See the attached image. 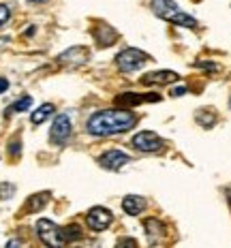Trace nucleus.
I'll return each mask as SVG.
<instances>
[{
  "label": "nucleus",
  "mask_w": 231,
  "mask_h": 248,
  "mask_svg": "<svg viewBox=\"0 0 231 248\" xmlns=\"http://www.w3.org/2000/svg\"><path fill=\"white\" fill-rule=\"evenodd\" d=\"M19 150H22V143L13 141L11 146H9V154H11V156H19Z\"/></svg>",
  "instance_id": "22"
},
{
  "label": "nucleus",
  "mask_w": 231,
  "mask_h": 248,
  "mask_svg": "<svg viewBox=\"0 0 231 248\" xmlns=\"http://www.w3.org/2000/svg\"><path fill=\"white\" fill-rule=\"evenodd\" d=\"M128 161H131L128 154L120 152V150H107L105 154H101L99 156V165L101 167H105V169H109V171H118V169H122Z\"/></svg>",
  "instance_id": "8"
},
{
  "label": "nucleus",
  "mask_w": 231,
  "mask_h": 248,
  "mask_svg": "<svg viewBox=\"0 0 231 248\" xmlns=\"http://www.w3.org/2000/svg\"><path fill=\"white\" fill-rule=\"evenodd\" d=\"M148 60H150V56H148L146 51L128 47L116 56V66L122 71V73H133V71H139Z\"/></svg>",
  "instance_id": "3"
},
{
  "label": "nucleus",
  "mask_w": 231,
  "mask_h": 248,
  "mask_svg": "<svg viewBox=\"0 0 231 248\" xmlns=\"http://www.w3.org/2000/svg\"><path fill=\"white\" fill-rule=\"evenodd\" d=\"M69 137H71V120L66 113H60V116H56L54 124H51L49 141L56 143V146H62Z\"/></svg>",
  "instance_id": "6"
},
{
  "label": "nucleus",
  "mask_w": 231,
  "mask_h": 248,
  "mask_svg": "<svg viewBox=\"0 0 231 248\" xmlns=\"http://www.w3.org/2000/svg\"><path fill=\"white\" fill-rule=\"evenodd\" d=\"M7 88H9V81L4 79V77H0V94H2V92L7 90Z\"/></svg>",
  "instance_id": "25"
},
{
  "label": "nucleus",
  "mask_w": 231,
  "mask_h": 248,
  "mask_svg": "<svg viewBox=\"0 0 231 248\" xmlns=\"http://www.w3.org/2000/svg\"><path fill=\"white\" fill-rule=\"evenodd\" d=\"M150 7L154 15H158L161 19H167V22H171L176 26H184V28H195L197 26V19L180 11V7L173 0H152Z\"/></svg>",
  "instance_id": "2"
},
{
  "label": "nucleus",
  "mask_w": 231,
  "mask_h": 248,
  "mask_svg": "<svg viewBox=\"0 0 231 248\" xmlns=\"http://www.w3.org/2000/svg\"><path fill=\"white\" fill-rule=\"evenodd\" d=\"M135 113L128 109H103L90 116L88 120V133L94 137H109V135H120L128 131L135 124Z\"/></svg>",
  "instance_id": "1"
},
{
  "label": "nucleus",
  "mask_w": 231,
  "mask_h": 248,
  "mask_svg": "<svg viewBox=\"0 0 231 248\" xmlns=\"http://www.w3.org/2000/svg\"><path fill=\"white\" fill-rule=\"evenodd\" d=\"M178 81V73L176 71H154V73H148L146 77H141V84L146 86H167Z\"/></svg>",
  "instance_id": "9"
},
{
  "label": "nucleus",
  "mask_w": 231,
  "mask_h": 248,
  "mask_svg": "<svg viewBox=\"0 0 231 248\" xmlns=\"http://www.w3.org/2000/svg\"><path fill=\"white\" fill-rule=\"evenodd\" d=\"M51 113H54V105H51V103H45V105H41L39 109H34V111H32L30 120H32V124H41V122L47 120Z\"/></svg>",
  "instance_id": "15"
},
{
  "label": "nucleus",
  "mask_w": 231,
  "mask_h": 248,
  "mask_svg": "<svg viewBox=\"0 0 231 248\" xmlns=\"http://www.w3.org/2000/svg\"><path fill=\"white\" fill-rule=\"evenodd\" d=\"M88 58V49L86 47H71L60 54V62H73V64H79V62H86Z\"/></svg>",
  "instance_id": "14"
},
{
  "label": "nucleus",
  "mask_w": 231,
  "mask_h": 248,
  "mask_svg": "<svg viewBox=\"0 0 231 248\" xmlns=\"http://www.w3.org/2000/svg\"><path fill=\"white\" fill-rule=\"evenodd\" d=\"M28 2H34V4H43V2H47V0H28Z\"/></svg>",
  "instance_id": "27"
},
{
  "label": "nucleus",
  "mask_w": 231,
  "mask_h": 248,
  "mask_svg": "<svg viewBox=\"0 0 231 248\" xmlns=\"http://www.w3.org/2000/svg\"><path fill=\"white\" fill-rule=\"evenodd\" d=\"M111 220H114V216H111L109 210L101 208V205H96V208H92L88 214H86V223L92 231H105L107 227L111 225Z\"/></svg>",
  "instance_id": "7"
},
{
  "label": "nucleus",
  "mask_w": 231,
  "mask_h": 248,
  "mask_svg": "<svg viewBox=\"0 0 231 248\" xmlns=\"http://www.w3.org/2000/svg\"><path fill=\"white\" fill-rule=\"evenodd\" d=\"M92 34H94V39L99 41L101 47H109V45H114L116 39H118V32L111 28V26H107V24H99Z\"/></svg>",
  "instance_id": "10"
},
{
  "label": "nucleus",
  "mask_w": 231,
  "mask_h": 248,
  "mask_svg": "<svg viewBox=\"0 0 231 248\" xmlns=\"http://www.w3.org/2000/svg\"><path fill=\"white\" fill-rule=\"evenodd\" d=\"M37 235L45 246H64L62 237H60V227H56L51 220H39L37 223Z\"/></svg>",
  "instance_id": "4"
},
{
  "label": "nucleus",
  "mask_w": 231,
  "mask_h": 248,
  "mask_svg": "<svg viewBox=\"0 0 231 248\" xmlns=\"http://www.w3.org/2000/svg\"><path fill=\"white\" fill-rule=\"evenodd\" d=\"M9 17H11V9H9L7 4H0V26L7 24Z\"/></svg>",
  "instance_id": "21"
},
{
  "label": "nucleus",
  "mask_w": 231,
  "mask_h": 248,
  "mask_svg": "<svg viewBox=\"0 0 231 248\" xmlns=\"http://www.w3.org/2000/svg\"><path fill=\"white\" fill-rule=\"evenodd\" d=\"M13 193H15L13 184H0V199H9Z\"/></svg>",
  "instance_id": "20"
},
{
  "label": "nucleus",
  "mask_w": 231,
  "mask_h": 248,
  "mask_svg": "<svg viewBox=\"0 0 231 248\" xmlns=\"http://www.w3.org/2000/svg\"><path fill=\"white\" fill-rule=\"evenodd\" d=\"M49 201V193H37V195H30V199L26 201L24 205V212L26 214H34V212L43 210Z\"/></svg>",
  "instance_id": "13"
},
{
  "label": "nucleus",
  "mask_w": 231,
  "mask_h": 248,
  "mask_svg": "<svg viewBox=\"0 0 231 248\" xmlns=\"http://www.w3.org/2000/svg\"><path fill=\"white\" fill-rule=\"evenodd\" d=\"M133 148L139 150V152H158L163 148V139L152 131H141L133 137Z\"/></svg>",
  "instance_id": "5"
},
{
  "label": "nucleus",
  "mask_w": 231,
  "mask_h": 248,
  "mask_svg": "<svg viewBox=\"0 0 231 248\" xmlns=\"http://www.w3.org/2000/svg\"><path fill=\"white\" fill-rule=\"evenodd\" d=\"M146 208H148V201L143 197H139V195H126V197L122 199V210L131 216L141 214Z\"/></svg>",
  "instance_id": "11"
},
{
  "label": "nucleus",
  "mask_w": 231,
  "mask_h": 248,
  "mask_svg": "<svg viewBox=\"0 0 231 248\" xmlns=\"http://www.w3.org/2000/svg\"><path fill=\"white\" fill-rule=\"evenodd\" d=\"M120 244H128V246H135V240H120Z\"/></svg>",
  "instance_id": "26"
},
{
  "label": "nucleus",
  "mask_w": 231,
  "mask_h": 248,
  "mask_svg": "<svg viewBox=\"0 0 231 248\" xmlns=\"http://www.w3.org/2000/svg\"><path fill=\"white\" fill-rule=\"evenodd\" d=\"M60 237H62L64 244H71V242L81 237V229L77 225H69V227H64V229H60Z\"/></svg>",
  "instance_id": "17"
},
{
  "label": "nucleus",
  "mask_w": 231,
  "mask_h": 248,
  "mask_svg": "<svg viewBox=\"0 0 231 248\" xmlns=\"http://www.w3.org/2000/svg\"><path fill=\"white\" fill-rule=\"evenodd\" d=\"M143 227H146V233L152 237V242L156 240L158 235H163V229H165L161 220H156V218H148L146 223H143Z\"/></svg>",
  "instance_id": "16"
},
{
  "label": "nucleus",
  "mask_w": 231,
  "mask_h": 248,
  "mask_svg": "<svg viewBox=\"0 0 231 248\" xmlns=\"http://www.w3.org/2000/svg\"><path fill=\"white\" fill-rule=\"evenodd\" d=\"M30 105H32V99H30V96H24V99H19L17 103H13V105L9 107V111L22 113V111H26V109H30Z\"/></svg>",
  "instance_id": "18"
},
{
  "label": "nucleus",
  "mask_w": 231,
  "mask_h": 248,
  "mask_svg": "<svg viewBox=\"0 0 231 248\" xmlns=\"http://www.w3.org/2000/svg\"><path fill=\"white\" fill-rule=\"evenodd\" d=\"M182 94H186V86H182V88H173V90H171V96H182Z\"/></svg>",
  "instance_id": "24"
},
{
  "label": "nucleus",
  "mask_w": 231,
  "mask_h": 248,
  "mask_svg": "<svg viewBox=\"0 0 231 248\" xmlns=\"http://www.w3.org/2000/svg\"><path fill=\"white\" fill-rule=\"evenodd\" d=\"M143 101H158V96L156 94L139 96V94H135V92H122V94L116 96L118 105H124V107H135V105H139V103H143Z\"/></svg>",
  "instance_id": "12"
},
{
  "label": "nucleus",
  "mask_w": 231,
  "mask_h": 248,
  "mask_svg": "<svg viewBox=\"0 0 231 248\" xmlns=\"http://www.w3.org/2000/svg\"><path fill=\"white\" fill-rule=\"evenodd\" d=\"M197 120L201 122L205 128H210L214 122H216V113H212V111H199L197 113Z\"/></svg>",
  "instance_id": "19"
},
{
  "label": "nucleus",
  "mask_w": 231,
  "mask_h": 248,
  "mask_svg": "<svg viewBox=\"0 0 231 248\" xmlns=\"http://www.w3.org/2000/svg\"><path fill=\"white\" fill-rule=\"evenodd\" d=\"M197 66H201V69H208V71H218L216 64H210V62H197Z\"/></svg>",
  "instance_id": "23"
},
{
  "label": "nucleus",
  "mask_w": 231,
  "mask_h": 248,
  "mask_svg": "<svg viewBox=\"0 0 231 248\" xmlns=\"http://www.w3.org/2000/svg\"><path fill=\"white\" fill-rule=\"evenodd\" d=\"M193 2H199V0H193Z\"/></svg>",
  "instance_id": "28"
}]
</instances>
